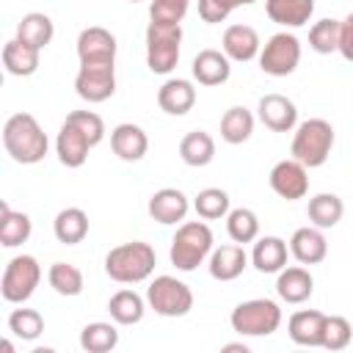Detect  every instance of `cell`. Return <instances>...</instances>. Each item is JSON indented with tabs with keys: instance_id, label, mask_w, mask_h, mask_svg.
Segmentation results:
<instances>
[{
	"instance_id": "1",
	"label": "cell",
	"mask_w": 353,
	"mask_h": 353,
	"mask_svg": "<svg viewBox=\"0 0 353 353\" xmlns=\"http://www.w3.org/2000/svg\"><path fill=\"white\" fill-rule=\"evenodd\" d=\"M3 146L14 163L33 165V163L44 160L50 141H47V132L41 130V124L36 121V116L14 113L3 124Z\"/></svg>"
},
{
	"instance_id": "2",
	"label": "cell",
	"mask_w": 353,
	"mask_h": 353,
	"mask_svg": "<svg viewBox=\"0 0 353 353\" xmlns=\"http://www.w3.org/2000/svg\"><path fill=\"white\" fill-rule=\"evenodd\" d=\"M157 265V254L149 243L132 240V243H121L116 248L108 251L105 256V273L119 281V284H138L146 281L152 276Z\"/></svg>"
},
{
	"instance_id": "3",
	"label": "cell",
	"mask_w": 353,
	"mask_h": 353,
	"mask_svg": "<svg viewBox=\"0 0 353 353\" xmlns=\"http://www.w3.org/2000/svg\"><path fill=\"white\" fill-rule=\"evenodd\" d=\"M212 254V232L204 221H188L176 229L171 240V265L182 273L196 270L207 256Z\"/></svg>"
},
{
	"instance_id": "4",
	"label": "cell",
	"mask_w": 353,
	"mask_h": 353,
	"mask_svg": "<svg viewBox=\"0 0 353 353\" xmlns=\"http://www.w3.org/2000/svg\"><path fill=\"white\" fill-rule=\"evenodd\" d=\"M331 149H334V127H331V121H325V119H306V121H301L295 127L290 152L306 168L323 165L328 160Z\"/></svg>"
},
{
	"instance_id": "5",
	"label": "cell",
	"mask_w": 353,
	"mask_h": 353,
	"mask_svg": "<svg viewBox=\"0 0 353 353\" xmlns=\"http://www.w3.org/2000/svg\"><path fill=\"white\" fill-rule=\"evenodd\" d=\"M229 323L240 336H270L281 325V309L270 298L243 301L232 309Z\"/></svg>"
},
{
	"instance_id": "6",
	"label": "cell",
	"mask_w": 353,
	"mask_h": 353,
	"mask_svg": "<svg viewBox=\"0 0 353 353\" xmlns=\"http://www.w3.org/2000/svg\"><path fill=\"white\" fill-rule=\"evenodd\" d=\"M182 25L149 22L146 28V66L154 74H168L179 63Z\"/></svg>"
},
{
	"instance_id": "7",
	"label": "cell",
	"mask_w": 353,
	"mask_h": 353,
	"mask_svg": "<svg viewBox=\"0 0 353 353\" xmlns=\"http://www.w3.org/2000/svg\"><path fill=\"white\" fill-rule=\"evenodd\" d=\"M146 303L160 317H185L193 309V292L174 276H154V281L146 287Z\"/></svg>"
},
{
	"instance_id": "8",
	"label": "cell",
	"mask_w": 353,
	"mask_h": 353,
	"mask_svg": "<svg viewBox=\"0 0 353 353\" xmlns=\"http://www.w3.org/2000/svg\"><path fill=\"white\" fill-rule=\"evenodd\" d=\"M41 281V265L30 254H19L8 259L3 279H0V292L8 303H25Z\"/></svg>"
},
{
	"instance_id": "9",
	"label": "cell",
	"mask_w": 353,
	"mask_h": 353,
	"mask_svg": "<svg viewBox=\"0 0 353 353\" xmlns=\"http://www.w3.org/2000/svg\"><path fill=\"white\" fill-rule=\"evenodd\" d=\"M298 63H301V41L287 30L273 33L259 50V69L270 77H287L298 69Z\"/></svg>"
},
{
	"instance_id": "10",
	"label": "cell",
	"mask_w": 353,
	"mask_h": 353,
	"mask_svg": "<svg viewBox=\"0 0 353 353\" xmlns=\"http://www.w3.org/2000/svg\"><path fill=\"white\" fill-rule=\"evenodd\" d=\"M74 91L85 102H105L116 94L113 63H80L74 77Z\"/></svg>"
},
{
	"instance_id": "11",
	"label": "cell",
	"mask_w": 353,
	"mask_h": 353,
	"mask_svg": "<svg viewBox=\"0 0 353 353\" xmlns=\"http://www.w3.org/2000/svg\"><path fill=\"white\" fill-rule=\"evenodd\" d=\"M270 188L276 196L287 199V201H298L309 193V176H306V165L298 163L295 157L281 160L270 168Z\"/></svg>"
},
{
	"instance_id": "12",
	"label": "cell",
	"mask_w": 353,
	"mask_h": 353,
	"mask_svg": "<svg viewBox=\"0 0 353 353\" xmlns=\"http://www.w3.org/2000/svg\"><path fill=\"white\" fill-rule=\"evenodd\" d=\"M77 58H80V63H113L116 61V36L99 25L80 30Z\"/></svg>"
},
{
	"instance_id": "13",
	"label": "cell",
	"mask_w": 353,
	"mask_h": 353,
	"mask_svg": "<svg viewBox=\"0 0 353 353\" xmlns=\"http://www.w3.org/2000/svg\"><path fill=\"white\" fill-rule=\"evenodd\" d=\"M256 116L273 132H290L298 124V108L284 94H265L256 105Z\"/></svg>"
},
{
	"instance_id": "14",
	"label": "cell",
	"mask_w": 353,
	"mask_h": 353,
	"mask_svg": "<svg viewBox=\"0 0 353 353\" xmlns=\"http://www.w3.org/2000/svg\"><path fill=\"white\" fill-rule=\"evenodd\" d=\"M188 210H190V201H188V196H185L182 190H176V188H160V190L152 193V199H149V215H152L157 223H163V226H171V223L185 221Z\"/></svg>"
},
{
	"instance_id": "15",
	"label": "cell",
	"mask_w": 353,
	"mask_h": 353,
	"mask_svg": "<svg viewBox=\"0 0 353 353\" xmlns=\"http://www.w3.org/2000/svg\"><path fill=\"white\" fill-rule=\"evenodd\" d=\"M110 149H113V154L119 160L138 163V160H143V154L149 149V138H146V132L138 124L124 121V124L113 127V132H110Z\"/></svg>"
},
{
	"instance_id": "16",
	"label": "cell",
	"mask_w": 353,
	"mask_h": 353,
	"mask_svg": "<svg viewBox=\"0 0 353 353\" xmlns=\"http://www.w3.org/2000/svg\"><path fill=\"white\" fill-rule=\"evenodd\" d=\"M290 254L301 265H317L328 254V240L317 226H301L290 237Z\"/></svg>"
},
{
	"instance_id": "17",
	"label": "cell",
	"mask_w": 353,
	"mask_h": 353,
	"mask_svg": "<svg viewBox=\"0 0 353 353\" xmlns=\"http://www.w3.org/2000/svg\"><path fill=\"white\" fill-rule=\"evenodd\" d=\"M248 265V254L243 251L240 243H226L221 248H212L210 254V276L215 281H234L237 276H243Z\"/></svg>"
},
{
	"instance_id": "18",
	"label": "cell",
	"mask_w": 353,
	"mask_h": 353,
	"mask_svg": "<svg viewBox=\"0 0 353 353\" xmlns=\"http://www.w3.org/2000/svg\"><path fill=\"white\" fill-rule=\"evenodd\" d=\"M223 52L229 55V61H254L262 50V41H259V33L251 28V25H229L223 30Z\"/></svg>"
},
{
	"instance_id": "19",
	"label": "cell",
	"mask_w": 353,
	"mask_h": 353,
	"mask_svg": "<svg viewBox=\"0 0 353 353\" xmlns=\"http://www.w3.org/2000/svg\"><path fill=\"white\" fill-rule=\"evenodd\" d=\"M88 149H91V141H88L72 121H63L61 130H58V138H55L58 160H61L66 168H80V165L88 160Z\"/></svg>"
},
{
	"instance_id": "20",
	"label": "cell",
	"mask_w": 353,
	"mask_h": 353,
	"mask_svg": "<svg viewBox=\"0 0 353 353\" xmlns=\"http://www.w3.org/2000/svg\"><path fill=\"white\" fill-rule=\"evenodd\" d=\"M323 325H325V314L317 309H301L290 317L287 331L290 339L301 347H320L323 345Z\"/></svg>"
},
{
	"instance_id": "21",
	"label": "cell",
	"mask_w": 353,
	"mask_h": 353,
	"mask_svg": "<svg viewBox=\"0 0 353 353\" xmlns=\"http://www.w3.org/2000/svg\"><path fill=\"white\" fill-rule=\"evenodd\" d=\"M276 292L284 303H303L314 292V279L306 268H281L276 279Z\"/></svg>"
},
{
	"instance_id": "22",
	"label": "cell",
	"mask_w": 353,
	"mask_h": 353,
	"mask_svg": "<svg viewBox=\"0 0 353 353\" xmlns=\"http://www.w3.org/2000/svg\"><path fill=\"white\" fill-rule=\"evenodd\" d=\"M193 77L201 83V85H221L229 80L232 74V66H229V55L221 52V50H201L196 58H193Z\"/></svg>"
},
{
	"instance_id": "23",
	"label": "cell",
	"mask_w": 353,
	"mask_h": 353,
	"mask_svg": "<svg viewBox=\"0 0 353 353\" xmlns=\"http://www.w3.org/2000/svg\"><path fill=\"white\" fill-rule=\"evenodd\" d=\"M157 105L168 113V116H185L193 105H196V88L190 80H165L157 91Z\"/></svg>"
},
{
	"instance_id": "24",
	"label": "cell",
	"mask_w": 353,
	"mask_h": 353,
	"mask_svg": "<svg viewBox=\"0 0 353 353\" xmlns=\"http://www.w3.org/2000/svg\"><path fill=\"white\" fill-rule=\"evenodd\" d=\"M265 11L276 25L301 28L314 14V0H265Z\"/></svg>"
},
{
	"instance_id": "25",
	"label": "cell",
	"mask_w": 353,
	"mask_h": 353,
	"mask_svg": "<svg viewBox=\"0 0 353 353\" xmlns=\"http://www.w3.org/2000/svg\"><path fill=\"white\" fill-rule=\"evenodd\" d=\"M251 265L259 273H279L287 265V243L276 234L259 237L254 243V251H251Z\"/></svg>"
},
{
	"instance_id": "26",
	"label": "cell",
	"mask_w": 353,
	"mask_h": 353,
	"mask_svg": "<svg viewBox=\"0 0 353 353\" xmlns=\"http://www.w3.org/2000/svg\"><path fill=\"white\" fill-rule=\"evenodd\" d=\"M39 52L41 50H36L19 39H11L3 47V66L14 77H30L39 69Z\"/></svg>"
},
{
	"instance_id": "27",
	"label": "cell",
	"mask_w": 353,
	"mask_h": 353,
	"mask_svg": "<svg viewBox=\"0 0 353 353\" xmlns=\"http://www.w3.org/2000/svg\"><path fill=\"white\" fill-rule=\"evenodd\" d=\"M52 232L58 237V243L63 245H77L85 240L88 234V215L80 210V207H66L55 215L52 221Z\"/></svg>"
},
{
	"instance_id": "28",
	"label": "cell",
	"mask_w": 353,
	"mask_h": 353,
	"mask_svg": "<svg viewBox=\"0 0 353 353\" xmlns=\"http://www.w3.org/2000/svg\"><path fill=\"white\" fill-rule=\"evenodd\" d=\"M306 215L312 221V226L317 229H334L342 215H345V204L336 193H317L309 199V207H306Z\"/></svg>"
},
{
	"instance_id": "29",
	"label": "cell",
	"mask_w": 353,
	"mask_h": 353,
	"mask_svg": "<svg viewBox=\"0 0 353 353\" xmlns=\"http://www.w3.org/2000/svg\"><path fill=\"white\" fill-rule=\"evenodd\" d=\"M33 232V223L25 212H14L6 201H0V245L6 248H17L22 243H28Z\"/></svg>"
},
{
	"instance_id": "30",
	"label": "cell",
	"mask_w": 353,
	"mask_h": 353,
	"mask_svg": "<svg viewBox=\"0 0 353 353\" xmlns=\"http://www.w3.org/2000/svg\"><path fill=\"white\" fill-rule=\"evenodd\" d=\"M52 36H55L52 19L47 14H41V11L25 14L19 19V25H17V39L25 41V44H30V47H36V50H44L52 41Z\"/></svg>"
},
{
	"instance_id": "31",
	"label": "cell",
	"mask_w": 353,
	"mask_h": 353,
	"mask_svg": "<svg viewBox=\"0 0 353 353\" xmlns=\"http://www.w3.org/2000/svg\"><path fill=\"white\" fill-rule=\"evenodd\" d=\"M179 157H182V163H188V165H193V168L210 165L212 157H215V141H212V135L204 132V130L188 132V135L179 141Z\"/></svg>"
},
{
	"instance_id": "32",
	"label": "cell",
	"mask_w": 353,
	"mask_h": 353,
	"mask_svg": "<svg viewBox=\"0 0 353 353\" xmlns=\"http://www.w3.org/2000/svg\"><path fill=\"white\" fill-rule=\"evenodd\" d=\"M108 312H110L113 323H119V325H135V323L143 320L146 303H143V298L135 290H119V292L110 295Z\"/></svg>"
},
{
	"instance_id": "33",
	"label": "cell",
	"mask_w": 353,
	"mask_h": 353,
	"mask_svg": "<svg viewBox=\"0 0 353 353\" xmlns=\"http://www.w3.org/2000/svg\"><path fill=\"white\" fill-rule=\"evenodd\" d=\"M251 132H254V113L248 108L234 105V108H229L223 113V119H221V138L226 143H232V146L245 143L251 138Z\"/></svg>"
},
{
	"instance_id": "34",
	"label": "cell",
	"mask_w": 353,
	"mask_h": 353,
	"mask_svg": "<svg viewBox=\"0 0 353 353\" xmlns=\"http://www.w3.org/2000/svg\"><path fill=\"white\" fill-rule=\"evenodd\" d=\"M119 345V328L113 323H88L80 331V347L88 353H108Z\"/></svg>"
},
{
	"instance_id": "35",
	"label": "cell",
	"mask_w": 353,
	"mask_h": 353,
	"mask_svg": "<svg viewBox=\"0 0 353 353\" xmlns=\"http://www.w3.org/2000/svg\"><path fill=\"white\" fill-rule=\"evenodd\" d=\"M226 232L234 243H254L259 237V218L254 210L248 207H237V210H229L226 215Z\"/></svg>"
},
{
	"instance_id": "36",
	"label": "cell",
	"mask_w": 353,
	"mask_h": 353,
	"mask_svg": "<svg viewBox=\"0 0 353 353\" xmlns=\"http://www.w3.org/2000/svg\"><path fill=\"white\" fill-rule=\"evenodd\" d=\"M47 281L58 295L74 298L83 292V273L69 262H52L47 270Z\"/></svg>"
},
{
	"instance_id": "37",
	"label": "cell",
	"mask_w": 353,
	"mask_h": 353,
	"mask_svg": "<svg viewBox=\"0 0 353 353\" xmlns=\"http://www.w3.org/2000/svg\"><path fill=\"white\" fill-rule=\"evenodd\" d=\"M193 207L199 212V218L204 221H218L223 215H229V193L221 188H204L199 190V196L193 199Z\"/></svg>"
},
{
	"instance_id": "38",
	"label": "cell",
	"mask_w": 353,
	"mask_h": 353,
	"mask_svg": "<svg viewBox=\"0 0 353 353\" xmlns=\"http://www.w3.org/2000/svg\"><path fill=\"white\" fill-rule=\"evenodd\" d=\"M8 331L22 342H33L44 331V317L36 309H14L8 314Z\"/></svg>"
},
{
	"instance_id": "39",
	"label": "cell",
	"mask_w": 353,
	"mask_h": 353,
	"mask_svg": "<svg viewBox=\"0 0 353 353\" xmlns=\"http://www.w3.org/2000/svg\"><path fill=\"white\" fill-rule=\"evenodd\" d=\"M309 47L320 55L339 52V19H320L309 30Z\"/></svg>"
},
{
	"instance_id": "40",
	"label": "cell",
	"mask_w": 353,
	"mask_h": 353,
	"mask_svg": "<svg viewBox=\"0 0 353 353\" xmlns=\"http://www.w3.org/2000/svg\"><path fill=\"white\" fill-rule=\"evenodd\" d=\"M353 336V325L347 323V317L342 314H325V325H323V345L325 350H345L350 345Z\"/></svg>"
},
{
	"instance_id": "41",
	"label": "cell",
	"mask_w": 353,
	"mask_h": 353,
	"mask_svg": "<svg viewBox=\"0 0 353 353\" xmlns=\"http://www.w3.org/2000/svg\"><path fill=\"white\" fill-rule=\"evenodd\" d=\"M66 121H72V124L91 141V146H97V143L105 138V121H102L94 110H72V113L66 116Z\"/></svg>"
},
{
	"instance_id": "42",
	"label": "cell",
	"mask_w": 353,
	"mask_h": 353,
	"mask_svg": "<svg viewBox=\"0 0 353 353\" xmlns=\"http://www.w3.org/2000/svg\"><path fill=\"white\" fill-rule=\"evenodd\" d=\"M234 8H237L234 0H199V17L210 25L223 22Z\"/></svg>"
},
{
	"instance_id": "43",
	"label": "cell",
	"mask_w": 353,
	"mask_h": 353,
	"mask_svg": "<svg viewBox=\"0 0 353 353\" xmlns=\"http://www.w3.org/2000/svg\"><path fill=\"white\" fill-rule=\"evenodd\" d=\"M339 52L345 61L353 63V11L345 19H339Z\"/></svg>"
},
{
	"instance_id": "44",
	"label": "cell",
	"mask_w": 353,
	"mask_h": 353,
	"mask_svg": "<svg viewBox=\"0 0 353 353\" xmlns=\"http://www.w3.org/2000/svg\"><path fill=\"white\" fill-rule=\"evenodd\" d=\"M223 350H240V353H248V347L243 342H234V345H223Z\"/></svg>"
},
{
	"instance_id": "45",
	"label": "cell",
	"mask_w": 353,
	"mask_h": 353,
	"mask_svg": "<svg viewBox=\"0 0 353 353\" xmlns=\"http://www.w3.org/2000/svg\"><path fill=\"white\" fill-rule=\"evenodd\" d=\"M251 3H256V0H234V6H251Z\"/></svg>"
},
{
	"instance_id": "46",
	"label": "cell",
	"mask_w": 353,
	"mask_h": 353,
	"mask_svg": "<svg viewBox=\"0 0 353 353\" xmlns=\"http://www.w3.org/2000/svg\"><path fill=\"white\" fill-rule=\"evenodd\" d=\"M171 3H182V6H190V0H171Z\"/></svg>"
},
{
	"instance_id": "47",
	"label": "cell",
	"mask_w": 353,
	"mask_h": 353,
	"mask_svg": "<svg viewBox=\"0 0 353 353\" xmlns=\"http://www.w3.org/2000/svg\"><path fill=\"white\" fill-rule=\"evenodd\" d=\"M130 3H138V0H130Z\"/></svg>"
}]
</instances>
